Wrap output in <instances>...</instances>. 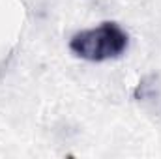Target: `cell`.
I'll use <instances>...</instances> for the list:
<instances>
[{
	"mask_svg": "<svg viewBox=\"0 0 161 159\" xmlns=\"http://www.w3.org/2000/svg\"><path fill=\"white\" fill-rule=\"evenodd\" d=\"M129 38L116 23H101L96 28L80 30L69 40V49L75 56L88 62H105L125 52Z\"/></svg>",
	"mask_w": 161,
	"mask_h": 159,
	"instance_id": "6da1fadb",
	"label": "cell"
}]
</instances>
